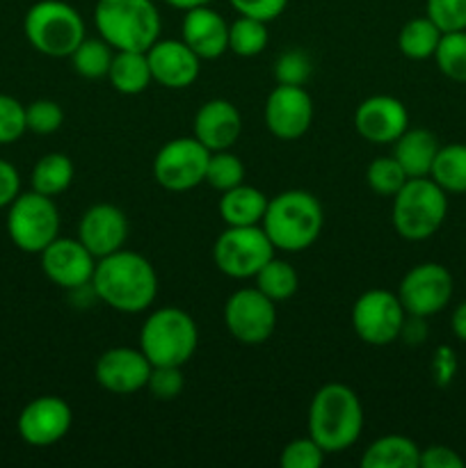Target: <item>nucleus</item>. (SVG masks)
Instances as JSON below:
<instances>
[{"instance_id":"39448f33","label":"nucleus","mask_w":466,"mask_h":468,"mask_svg":"<svg viewBox=\"0 0 466 468\" xmlns=\"http://www.w3.org/2000/svg\"><path fill=\"white\" fill-rule=\"evenodd\" d=\"M199 329L187 311L163 306L144 320L140 329V350L151 366H183L195 356Z\"/></svg>"},{"instance_id":"473e14b6","label":"nucleus","mask_w":466,"mask_h":468,"mask_svg":"<svg viewBox=\"0 0 466 468\" xmlns=\"http://www.w3.org/2000/svg\"><path fill=\"white\" fill-rule=\"evenodd\" d=\"M434 59L443 76L455 82H466V30L443 32Z\"/></svg>"},{"instance_id":"c85d7f7f","label":"nucleus","mask_w":466,"mask_h":468,"mask_svg":"<svg viewBox=\"0 0 466 468\" xmlns=\"http://www.w3.org/2000/svg\"><path fill=\"white\" fill-rule=\"evenodd\" d=\"M441 35L443 32L428 16L411 18L402 26L400 35H397V48L409 59L434 58Z\"/></svg>"},{"instance_id":"b1692460","label":"nucleus","mask_w":466,"mask_h":468,"mask_svg":"<svg viewBox=\"0 0 466 468\" xmlns=\"http://www.w3.org/2000/svg\"><path fill=\"white\" fill-rule=\"evenodd\" d=\"M268 201L270 199L259 190V187L240 183V186L222 192V199H219V215H222L227 227H256V224L263 222Z\"/></svg>"},{"instance_id":"a211bd4d","label":"nucleus","mask_w":466,"mask_h":468,"mask_svg":"<svg viewBox=\"0 0 466 468\" xmlns=\"http://www.w3.org/2000/svg\"><path fill=\"white\" fill-rule=\"evenodd\" d=\"M355 128L370 144H393L409 128V112L396 96H370L355 110Z\"/></svg>"},{"instance_id":"f03ea898","label":"nucleus","mask_w":466,"mask_h":468,"mask_svg":"<svg viewBox=\"0 0 466 468\" xmlns=\"http://www.w3.org/2000/svg\"><path fill=\"white\" fill-rule=\"evenodd\" d=\"M364 430V407L359 396L341 382H329L315 391L309 407V437L327 455L355 446Z\"/></svg>"},{"instance_id":"4c0bfd02","label":"nucleus","mask_w":466,"mask_h":468,"mask_svg":"<svg viewBox=\"0 0 466 468\" xmlns=\"http://www.w3.org/2000/svg\"><path fill=\"white\" fill-rule=\"evenodd\" d=\"M26 131V105L14 96L0 94V146L18 142Z\"/></svg>"},{"instance_id":"9d476101","label":"nucleus","mask_w":466,"mask_h":468,"mask_svg":"<svg viewBox=\"0 0 466 468\" xmlns=\"http://www.w3.org/2000/svg\"><path fill=\"white\" fill-rule=\"evenodd\" d=\"M407 311L397 292L373 288L356 297L352 306V329L364 343L375 347L391 346L400 338Z\"/></svg>"},{"instance_id":"2eb2a0df","label":"nucleus","mask_w":466,"mask_h":468,"mask_svg":"<svg viewBox=\"0 0 466 468\" xmlns=\"http://www.w3.org/2000/svg\"><path fill=\"white\" fill-rule=\"evenodd\" d=\"M73 423V411L67 400L58 396H39L27 402L16 420L18 437L35 448L62 441Z\"/></svg>"},{"instance_id":"49530a36","label":"nucleus","mask_w":466,"mask_h":468,"mask_svg":"<svg viewBox=\"0 0 466 468\" xmlns=\"http://www.w3.org/2000/svg\"><path fill=\"white\" fill-rule=\"evenodd\" d=\"M450 327H452V334H455L460 341L466 343V302H461V304L455 309V314H452V320H450Z\"/></svg>"},{"instance_id":"2f4dec72","label":"nucleus","mask_w":466,"mask_h":468,"mask_svg":"<svg viewBox=\"0 0 466 468\" xmlns=\"http://www.w3.org/2000/svg\"><path fill=\"white\" fill-rule=\"evenodd\" d=\"M114 48L110 44H105L103 39H82L80 46L71 53V64L76 69L78 76L90 78H108L110 64H112Z\"/></svg>"},{"instance_id":"0eeeda50","label":"nucleus","mask_w":466,"mask_h":468,"mask_svg":"<svg viewBox=\"0 0 466 468\" xmlns=\"http://www.w3.org/2000/svg\"><path fill=\"white\" fill-rule=\"evenodd\" d=\"M448 215V195L429 176L407 178L393 197V229L400 238L420 242L441 229Z\"/></svg>"},{"instance_id":"c03bdc74","label":"nucleus","mask_w":466,"mask_h":468,"mask_svg":"<svg viewBox=\"0 0 466 468\" xmlns=\"http://www.w3.org/2000/svg\"><path fill=\"white\" fill-rule=\"evenodd\" d=\"M21 192V176L12 163L0 158V208H7Z\"/></svg>"},{"instance_id":"c756f323","label":"nucleus","mask_w":466,"mask_h":468,"mask_svg":"<svg viewBox=\"0 0 466 468\" xmlns=\"http://www.w3.org/2000/svg\"><path fill=\"white\" fill-rule=\"evenodd\" d=\"M256 288L263 295H268L272 302H286L300 288V277H297L295 268L288 261L281 259H270L263 268L256 274Z\"/></svg>"},{"instance_id":"37998d69","label":"nucleus","mask_w":466,"mask_h":468,"mask_svg":"<svg viewBox=\"0 0 466 468\" xmlns=\"http://www.w3.org/2000/svg\"><path fill=\"white\" fill-rule=\"evenodd\" d=\"M420 468H464V460L448 446H429L420 451Z\"/></svg>"},{"instance_id":"f257e3e1","label":"nucleus","mask_w":466,"mask_h":468,"mask_svg":"<svg viewBox=\"0 0 466 468\" xmlns=\"http://www.w3.org/2000/svg\"><path fill=\"white\" fill-rule=\"evenodd\" d=\"M90 286L110 309L119 314H142L158 297V274L142 254L119 250L96 261Z\"/></svg>"},{"instance_id":"72a5a7b5","label":"nucleus","mask_w":466,"mask_h":468,"mask_svg":"<svg viewBox=\"0 0 466 468\" xmlns=\"http://www.w3.org/2000/svg\"><path fill=\"white\" fill-rule=\"evenodd\" d=\"M245 181V165L231 151H213L206 167V181L210 187L219 192H227L231 187L240 186Z\"/></svg>"},{"instance_id":"f704fd0d","label":"nucleus","mask_w":466,"mask_h":468,"mask_svg":"<svg viewBox=\"0 0 466 468\" xmlns=\"http://www.w3.org/2000/svg\"><path fill=\"white\" fill-rule=\"evenodd\" d=\"M405 169L400 167L393 155H382V158H375L373 163L365 169V181L368 187L379 197H396L397 190L407 183Z\"/></svg>"},{"instance_id":"f8f14e48","label":"nucleus","mask_w":466,"mask_h":468,"mask_svg":"<svg viewBox=\"0 0 466 468\" xmlns=\"http://www.w3.org/2000/svg\"><path fill=\"white\" fill-rule=\"evenodd\" d=\"M210 151L192 137H176L160 146L154 158V178L169 192H187L206 181Z\"/></svg>"},{"instance_id":"a878e982","label":"nucleus","mask_w":466,"mask_h":468,"mask_svg":"<svg viewBox=\"0 0 466 468\" xmlns=\"http://www.w3.org/2000/svg\"><path fill=\"white\" fill-rule=\"evenodd\" d=\"M108 80L119 94H142L151 85V80H154L146 53H140V50H114Z\"/></svg>"},{"instance_id":"a18cd8bd","label":"nucleus","mask_w":466,"mask_h":468,"mask_svg":"<svg viewBox=\"0 0 466 468\" xmlns=\"http://www.w3.org/2000/svg\"><path fill=\"white\" fill-rule=\"evenodd\" d=\"M455 368H457L455 355H452L448 347H441V350L437 352V361H434V370H437L439 384L450 382L452 375H455Z\"/></svg>"},{"instance_id":"6ab92c4d","label":"nucleus","mask_w":466,"mask_h":468,"mask_svg":"<svg viewBox=\"0 0 466 468\" xmlns=\"http://www.w3.org/2000/svg\"><path fill=\"white\" fill-rule=\"evenodd\" d=\"M151 76L167 90H187L201 71V59L183 39H158L149 50Z\"/></svg>"},{"instance_id":"423d86ee","label":"nucleus","mask_w":466,"mask_h":468,"mask_svg":"<svg viewBox=\"0 0 466 468\" xmlns=\"http://www.w3.org/2000/svg\"><path fill=\"white\" fill-rule=\"evenodd\" d=\"M23 35L37 53L46 58H71L85 39V21L64 0H39L23 18Z\"/></svg>"},{"instance_id":"de8ad7c7","label":"nucleus","mask_w":466,"mask_h":468,"mask_svg":"<svg viewBox=\"0 0 466 468\" xmlns=\"http://www.w3.org/2000/svg\"><path fill=\"white\" fill-rule=\"evenodd\" d=\"M164 3H167L169 7L181 9V12H187V9H192V7H201V5H208L210 0H164Z\"/></svg>"},{"instance_id":"412c9836","label":"nucleus","mask_w":466,"mask_h":468,"mask_svg":"<svg viewBox=\"0 0 466 468\" xmlns=\"http://www.w3.org/2000/svg\"><path fill=\"white\" fill-rule=\"evenodd\" d=\"M195 137L213 154L227 151L238 142L242 133V117L236 105L227 99H210L196 110Z\"/></svg>"},{"instance_id":"6e6552de","label":"nucleus","mask_w":466,"mask_h":468,"mask_svg":"<svg viewBox=\"0 0 466 468\" xmlns=\"http://www.w3.org/2000/svg\"><path fill=\"white\" fill-rule=\"evenodd\" d=\"M7 236L26 254H41L59 236V213L53 197L18 192L7 206Z\"/></svg>"},{"instance_id":"4be33fe9","label":"nucleus","mask_w":466,"mask_h":468,"mask_svg":"<svg viewBox=\"0 0 466 468\" xmlns=\"http://www.w3.org/2000/svg\"><path fill=\"white\" fill-rule=\"evenodd\" d=\"M181 39L199 55V59L222 58L228 50V23L208 5L192 7L183 16Z\"/></svg>"},{"instance_id":"5701e85b","label":"nucleus","mask_w":466,"mask_h":468,"mask_svg":"<svg viewBox=\"0 0 466 468\" xmlns=\"http://www.w3.org/2000/svg\"><path fill=\"white\" fill-rule=\"evenodd\" d=\"M439 154V140L428 128H407L393 142V158L400 163L409 178L429 176L434 158Z\"/></svg>"},{"instance_id":"c9c22d12","label":"nucleus","mask_w":466,"mask_h":468,"mask_svg":"<svg viewBox=\"0 0 466 468\" xmlns=\"http://www.w3.org/2000/svg\"><path fill=\"white\" fill-rule=\"evenodd\" d=\"M26 123L27 131L37 133V135H50V133L59 131V126L64 123L62 105L50 99L32 101L30 105H26Z\"/></svg>"},{"instance_id":"f3484780","label":"nucleus","mask_w":466,"mask_h":468,"mask_svg":"<svg viewBox=\"0 0 466 468\" xmlns=\"http://www.w3.org/2000/svg\"><path fill=\"white\" fill-rule=\"evenodd\" d=\"M151 361L135 347H110L96 359L94 378L101 388L114 396H132L146 388L151 375Z\"/></svg>"},{"instance_id":"cd10ccee","label":"nucleus","mask_w":466,"mask_h":468,"mask_svg":"<svg viewBox=\"0 0 466 468\" xmlns=\"http://www.w3.org/2000/svg\"><path fill=\"white\" fill-rule=\"evenodd\" d=\"M429 178L446 195H466V144L439 146Z\"/></svg>"},{"instance_id":"e433bc0d","label":"nucleus","mask_w":466,"mask_h":468,"mask_svg":"<svg viewBox=\"0 0 466 468\" xmlns=\"http://www.w3.org/2000/svg\"><path fill=\"white\" fill-rule=\"evenodd\" d=\"M327 452L318 446L311 437L292 439L286 443L279 455V464L281 468H320L323 466Z\"/></svg>"},{"instance_id":"ddd939ff","label":"nucleus","mask_w":466,"mask_h":468,"mask_svg":"<svg viewBox=\"0 0 466 468\" xmlns=\"http://www.w3.org/2000/svg\"><path fill=\"white\" fill-rule=\"evenodd\" d=\"M397 297L407 315L428 318L448 306L452 297V274L441 263H418L402 277Z\"/></svg>"},{"instance_id":"1a4fd4ad","label":"nucleus","mask_w":466,"mask_h":468,"mask_svg":"<svg viewBox=\"0 0 466 468\" xmlns=\"http://www.w3.org/2000/svg\"><path fill=\"white\" fill-rule=\"evenodd\" d=\"M274 245L260 224L227 227L213 245V261L222 274L231 279H251L274 259Z\"/></svg>"},{"instance_id":"7ed1b4c3","label":"nucleus","mask_w":466,"mask_h":468,"mask_svg":"<svg viewBox=\"0 0 466 468\" xmlns=\"http://www.w3.org/2000/svg\"><path fill=\"white\" fill-rule=\"evenodd\" d=\"M260 227L274 250L297 254L309 250L323 233V204L306 190H283L268 201Z\"/></svg>"},{"instance_id":"aec40b11","label":"nucleus","mask_w":466,"mask_h":468,"mask_svg":"<svg viewBox=\"0 0 466 468\" xmlns=\"http://www.w3.org/2000/svg\"><path fill=\"white\" fill-rule=\"evenodd\" d=\"M128 238V219L119 206L114 204H94L82 213L78 222V240L96 256L114 254L123 250Z\"/></svg>"},{"instance_id":"7c9ffc66","label":"nucleus","mask_w":466,"mask_h":468,"mask_svg":"<svg viewBox=\"0 0 466 468\" xmlns=\"http://www.w3.org/2000/svg\"><path fill=\"white\" fill-rule=\"evenodd\" d=\"M270 30L268 23L259 18L238 16L236 21L228 23V50L238 58H256L268 48Z\"/></svg>"},{"instance_id":"20e7f679","label":"nucleus","mask_w":466,"mask_h":468,"mask_svg":"<svg viewBox=\"0 0 466 468\" xmlns=\"http://www.w3.org/2000/svg\"><path fill=\"white\" fill-rule=\"evenodd\" d=\"M94 26L114 50L146 53L160 39L163 18L154 0H99Z\"/></svg>"},{"instance_id":"79ce46f5","label":"nucleus","mask_w":466,"mask_h":468,"mask_svg":"<svg viewBox=\"0 0 466 468\" xmlns=\"http://www.w3.org/2000/svg\"><path fill=\"white\" fill-rule=\"evenodd\" d=\"M228 5H231L240 16L259 18V21L270 23L286 12L288 0H228Z\"/></svg>"},{"instance_id":"a19ab883","label":"nucleus","mask_w":466,"mask_h":468,"mask_svg":"<svg viewBox=\"0 0 466 468\" xmlns=\"http://www.w3.org/2000/svg\"><path fill=\"white\" fill-rule=\"evenodd\" d=\"M311 76V62L302 50H286L279 55L277 64H274V78L279 85H300Z\"/></svg>"},{"instance_id":"393cba45","label":"nucleus","mask_w":466,"mask_h":468,"mask_svg":"<svg viewBox=\"0 0 466 468\" xmlns=\"http://www.w3.org/2000/svg\"><path fill=\"white\" fill-rule=\"evenodd\" d=\"M420 448L402 434H387L370 443L361 455L364 468H418Z\"/></svg>"},{"instance_id":"58836bf2","label":"nucleus","mask_w":466,"mask_h":468,"mask_svg":"<svg viewBox=\"0 0 466 468\" xmlns=\"http://www.w3.org/2000/svg\"><path fill=\"white\" fill-rule=\"evenodd\" d=\"M425 12L441 32L466 30V0H428Z\"/></svg>"},{"instance_id":"4468645a","label":"nucleus","mask_w":466,"mask_h":468,"mask_svg":"<svg viewBox=\"0 0 466 468\" xmlns=\"http://www.w3.org/2000/svg\"><path fill=\"white\" fill-rule=\"evenodd\" d=\"M263 119L277 140H300L313 123L311 94L300 85H277L265 101Z\"/></svg>"},{"instance_id":"ea45409f","label":"nucleus","mask_w":466,"mask_h":468,"mask_svg":"<svg viewBox=\"0 0 466 468\" xmlns=\"http://www.w3.org/2000/svg\"><path fill=\"white\" fill-rule=\"evenodd\" d=\"M183 387H185V378L178 366H154L151 368L146 388L155 400H176L183 393Z\"/></svg>"},{"instance_id":"9b49d317","label":"nucleus","mask_w":466,"mask_h":468,"mask_svg":"<svg viewBox=\"0 0 466 468\" xmlns=\"http://www.w3.org/2000/svg\"><path fill=\"white\" fill-rule=\"evenodd\" d=\"M277 302L259 288H240L224 304L227 332L242 346H263L277 329Z\"/></svg>"},{"instance_id":"bb28decb","label":"nucleus","mask_w":466,"mask_h":468,"mask_svg":"<svg viewBox=\"0 0 466 468\" xmlns=\"http://www.w3.org/2000/svg\"><path fill=\"white\" fill-rule=\"evenodd\" d=\"M73 163L67 154H46L32 167V190L46 197H58L73 183Z\"/></svg>"},{"instance_id":"dca6fc26","label":"nucleus","mask_w":466,"mask_h":468,"mask_svg":"<svg viewBox=\"0 0 466 468\" xmlns=\"http://www.w3.org/2000/svg\"><path fill=\"white\" fill-rule=\"evenodd\" d=\"M41 270L46 279L55 286L78 291L82 286H90L96 270V256L73 238H55L48 247L39 254Z\"/></svg>"}]
</instances>
